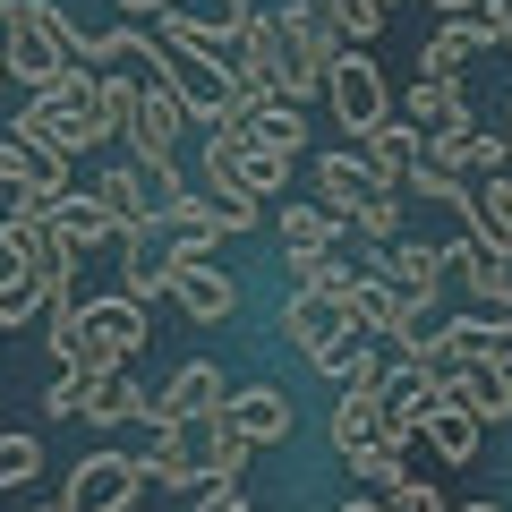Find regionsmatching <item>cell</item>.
<instances>
[{"instance_id":"6da1fadb","label":"cell","mask_w":512,"mask_h":512,"mask_svg":"<svg viewBox=\"0 0 512 512\" xmlns=\"http://www.w3.org/2000/svg\"><path fill=\"white\" fill-rule=\"evenodd\" d=\"M9 137H18L26 154H52V163H77V154L111 146V120H103V77L94 69H60L43 94H26V111L9 120Z\"/></svg>"},{"instance_id":"7a4b0ae2","label":"cell","mask_w":512,"mask_h":512,"mask_svg":"<svg viewBox=\"0 0 512 512\" xmlns=\"http://www.w3.org/2000/svg\"><path fill=\"white\" fill-rule=\"evenodd\" d=\"M69 60H77V18L60 0H18L9 26H0V77H18L26 94H43Z\"/></svg>"},{"instance_id":"3957f363","label":"cell","mask_w":512,"mask_h":512,"mask_svg":"<svg viewBox=\"0 0 512 512\" xmlns=\"http://www.w3.org/2000/svg\"><path fill=\"white\" fill-rule=\"evenodd\" d=\"M274 35H282V103L299 111V103L325 94V69L350 52V43L333 35V18L316 9V0H282V9H274Z\"/></svg>"},{"instance_id":"277c9868","label":"cell","mask_w":512,"mask_h":512,"mask_svg":"<svg viewBox=\"0 0 512 512\" xmlns=\"http://www.w3.org/2000/svg\"><path fill=\"white\" fill-rule=\"evenodd\" d=\"M146 325H154V316L137 308L128 291L77 299V350H69V367H77V376H111V367H128L137 350H146Z\"/></svg>"},{"instance_id":"5b68a950","label":"cell","mask_w":512,"mask_h":512,"mask_svg":"<svg viewBox=\"0 0 512 512\" xmlns=\"http://www.w3.org/2000/svg\"><path fill=\"white\" fill-rule=\"evenodd\" d=\"M222 393H231V376H222L214 359H188V367H171L163 384H146L137 427H146V436H163V427H197V419L222 410Z\"/></svg>"},{"instance_id":"8992f818","label":"cell","mask_w":512,"mask_h":512,"mask_svg":"<svg viewBox=\"0 0 512 512\" xmlns=\"http://www.w3.org/2000/svg\"><path fill=\"white\" fill-rule=\"evenodd\" d=\"M180 188H188L180 171H163V163H137V154H120L111 171H94V180H86V197L103 205V214L120 222V231H137V222H154L171 197H180Z\"/></svg>"},{"instance_id":"52a82bcc","label":"cell","mask_w":512,"mask_h":512,"mask_svg":"<svg viewBox=\"0 0 512 512\" xmlns=\"http://www.w3.org/2000/svg\"><path fill=\"white\" fill-rule=\"evenodd\" d=\"M137 163H163V171H180V137H188V111H180V94H163L146 77V86L128 94V111H120V128H111Z\"/></svg>"},{"instance_id":"ba28073f","label":"cell","mask_w":512,"mask_h":512,"mask_svg":"<svg viewBox=\"0 0 512 512\" xmlns=\"http://www.w3.org/2000/svg\"><path fill=\"white\" fill-rule=\"evenodd\" d=\"M282 342H291V350H308V359H316V376H325V367L342 359L350 342H367V333H359V316H350L342 299L291 291V308H282Z\"/></svg>"},{"instance_id":"9c48e42d","label":"cell","mask_w":512,"mask_h":512,"mask_svg":"<svg viewBox=\"0 0 512 512\" xmlns=\"http://www.w3.org/2000/svg\"><path fill=\"white\" fill-rule=\"evenodd\" d=\"M137 495H146L137 453H86L69 470V487H60V504L69 512H137Z\"/></svg>"},{"instance_id":"30bf717a","label":"cell","mask_w":512,"mask_h":512,"mask_svg":"<svg viewBox=\"0 0 512 512\" xmlns=\"http://www.w3.org/2000/svg\"><path fill=\"white\" fill-rule=\"evenodd\" d=\"M325 94H333V120L350 128V137H367L376 120H393V94H384V69L367 52H342L325 69Z\"/></svg>"},{"instance_id":"8fae6325","label":"cell","mask_w":512,"mask_h":512,"mask_svg":"<svg viewBox=\"0 0 512 512\" xmlns=\"http://www.w3.org/2000/svg\"><path fill=\"white\" fill-rule=\"evenodd\" d=\"M222 427H231L248 453H274V444L291 436V393H282L274 376L265 384H231V393H222Z\"/></svg>"},{"instance_id":"7c38bea8","label":"cell","mask_w":512,"mask_h":512,"mask_svg":"<svg viewBox=\"0 0 512 512\" xmlns=\"http://www.w3.org/2000/svg\"><path fill=\"white\" fill-rule=\"evenodd\" d=\"M384 291L402 299L410 316H436V291H444V248H427V239H393L384 248Z\"/></svg>"},{"instance_id":"4fadbf2b","label":"cell","mask_w":512,"mask_h":512,"mask_svg":"<svg viewBox=\"0 0 512 512\" xmlns=\"http://www.w3.org/2000/svg\"><path fill=\"white\" fill-rule=\"evenodd\" d=\"M248 18H256L248 0H163V9H154V35H180V43L222 52V43H231Z\"/></svg>"},{"instance_id":"5bb4252c","label":"cell","mask_w":512,"mask_h":512,"mask_svg":"<svg viewBox=\"0 0 512 512\" xmlns=\"http://www.w3.org/2000/svg\"><path fill=\"white\" fill-rule=\"evenodd\" d=\"M444 410H461L470 427H504L512 419V376L487 359H461L453 376H444Z\"/></svg>"},{"instance_id":"9a60e30c","label":"cell","mask_w":512,"mask_h":512,"mask_svg":"<svg viewBox=\"0 0 512 512\" xmlns=\"http://www.w3.org/2000/svg\"><path fill=\"white\" fill-rule=\"evenodd\" d=\"M154 231H163L171 256H188V265H205V248H222V239H231V231H222V214L197 197V188H180V197L154 214Z\"/></svg>"},{"instance_id":"2e32d148","label":"cell","mask_w":512,"mask_h":512,"mask_svg":"<svg viewBox=\"0 0 512 512\" xmlns=\"http://www.w3.org/2000/svg\"><path fill=\"white\" fill-rule=\"evenodd\" d=\"M120 265H128L120 291L146 308V299H163V291H171V265H180V256H171V239L154 231V222H137V231H120Z\"/></svg>"},{"instance_id":"e0dca14e","label":"cell","mask_w":512,"mask_h":512,"mask_svg":"<svg viewBox=\"0 0 512 512\" xmlns=\"http://www.w3.org/2000/svg\"><path fill=\"white\" fill-rule=\"evenodd\" d=\"M367 197H376V171H367L359 154H333V146L316 154V205H325L342 231L359 222V205H367Z\"/></svg>"},{"instance_id":"ac0fdd59","label":"cell","mask_w":512,"mask_h":512,"mask_svg":"<svg viewBox=\"0 0 512 512\" xmlns=\"http://www.w3.org/2000/svg\"><path fill=\"white\" fill-rule=\"evenodd\" d=\"M171 299H180L197 325H231L239 316V282L222 274V265H188V256L171 265Z\"/></svg>"},{"instance_id":"d6986e66","label":"cell","mask_w":512,"mask_h":512,"mask_svg":"<svg viewBox=\"0 0 512 512\" xmlns=\"http://www.w3.org/2000/svg\"><path fill=\"white\" fill-rule=\"evenodd\" d=\"M436 410H444V384L436 376H419V367H384V427H393V436L419 444V427L436 419Z\"/></svg>"},{"instance_id":"ffe728a7","label":"cell","mask_w":512,"mask_h":512,"mask_svg":"<svg viewBox=\"0 0 512 512\" xmlns=\"http://www.w3.org/2000/svg\"><path fill=\"white\" fill-rule=\"evenodd\" d=\"M359 163L376 171V188H402L410 171H419V128H410L402 111H393V120H376V128L359 137Z\"/></svg>"},{"instance_id":"44dd1931","label":"cell","mask_w":512,"mask_h":512,"mask_svg":"<svg viewBox=\"0 0 512 512\" xmlns=\"http://www.w3.org/2000/svg\"><path fill=\"white\" fill-rule=\"evenodd\" d=\"M43 222H52V239H69L77 256H86V248H103V239H120V222H111L103 205L86 197V188H60V197H52V214H43Z\"/></svg>"},{"instance_id":"7402d4cb","label":"cell","mask_w":512,"mask_h":512,"mask_svg":"<svg viewBox=\"0 0 512 512\" xmlns=\"http://www.w3.org/2000/svg\"><path fill=\"white\" fill-rule=\"evenodd\" d=\"M248 146L299 163V154H308V111H291V103H248Z\"/></svg>"},{"instance_id":"603a6c76","label":"cell","mask_w":512,"mask_h":512,"mask_svg":"<svg viewBox=\"0 0 512 512\" xmlns=\"http://www.w3.org/2000/svg\"><path fill=\"white\" fill-rule=\"evenodd\" d=\"M137 402H146V384L128 376V367H111V376H86V402H77V419H94V427H128V419H137Z\"/></svg>"},{"instance_id":"cb8c5ba5","label":"cell","mask_w":512,"mask_h":512,"mask_svg":"<svg viewBox=\"0 0 512 512\" xmlns=\"http://www.w3.org/2000/svg\"><path fill=\"white\" fill-rule=\"evenodd\" d=\"M274 231H282V256H325V248H342V222H333L325 205H282Z\"/></svg>"},{"instance_id":"d4e9b609","label":"cell","mask_w":512,"mask_h":512,"mask_svg":"<svg viewBox=\"0 0 512 512\" xmlns=\"http://www.w3.org/2000/svg\"><path fill=\"white\" fill-rule=\"evenodd\" d=\"M384 436V393H333V453H359V444Z\"/></svg>"},{"instance_id":"484cf974","label":"cell","mask_w":512,"mask_h":512,"mask_svg":"<svg viewBox=\"0 0 512 512\" xmlns=\"http://www.w3.org/2000/svg\"><path fill=\"white\" fill-rule=\"evenodd\" d=\"M137 470H146V487H180V495H197V461H188L180 427H163V436H146V453H137Z\"/></svg>"},{"instance_id":"4316f807","label":"cell","mask_w":512,"mask_h":512,"mask_svg":"<svg viewBox=\"0 0 512 512\" xmlns=\"http://www.w3.org/2000/svg\"><path fill=\"white\" fill-rule=\"evenodd\" d=\"M350 470H359L376 495H393V487L410 478V436H393V427H384L376 444H359V453H350Z\"/></svg>"},{"instance_id":"83f0119b","label":"cell","mask_w":512,"mask_h":512,"mask_svg":"<svg viewBox=\"0 0 512 512\" xmlns=\"http://www.w3.org/2000/svg\"><path fill=\"white\" fill-rule=\"evenodd\" d=\"M470 52H478L470 18H444L436 35H427V77H436V86H461V69H470Z\"/></svg>"},{"instance_id":"f1b7e54d","label":"cell","mask_w":512,"mask_h":512,"mask_svg":"<svg viewBox=\"0 0 512 512\" xmlns=\"http://www.w3.org/2000/svg\"><path fill=\"white\" fill-rule=\"evenodd\" d=\"M402 120L419 128H453V120H470V103H461V86H436V77H419V86H410V103H402Z\"/></svg>"},{"instance_id":"f546056e","label":"cell","mask_w":512,"mask_h":512,"mask_svg":"<svg viewBox=\"0 0 512 512\" xmlns=\"http://www.w3.org/2000/svg\"><path fill=\"white\" fill-rule=\"evenodd\" d=\"M282 265H291V282H299V291H316V299H342L350 282H359V265H350L342 248H325V256H282Z\"/></svg>"},{"instance_id":"4dcf8cb0","label":"cell","mask_w":512,"mask_h":512,"mask_svg":"<svg viewBox=\"0 0 512 512\" xmlns=\"http://www.w3.org/2000/svg\"><path fill=\"white\" fill-rule=\"evenodd\" d=\"M316 9L333 18V35H342L350 52H359V43H376V35H384V18H393L384 0H316Z\"/></svg>"},{"instance_id":"1f68e13d","label":"cell","mask_w":512,"mask_h":512,"mask_svg":"<svg viewBox=\"0 0 512 512\" xmlns=\"http://www.w3.org/2000/svg\"><path fill=\"white\" fill-rule=\"evenodd\" d=\"M419 436H427V453H436V461H478V436H487V427H470L461 410H436Z\"/></svg>"},{"instance_id":"d6a6232c","label":"cell","mask_w":512,"mask_h":512,"mask_svg":"<svg viewBox=\"0 0 512 512\" xmlns=\"http://www.w3.org/2000/svg\"><path fill=\"white\" fill-rule=\"evenodd\" d=\"M325 376L342 384V393H384V350H376V342H350L342 359L325 367Z\"/></svg>"},{"instance_id":"836d02e7","label":"cell","mask_w":512,"mask_h":512,"mask_svg":"<svg viewBox=\"0 0 512 512\" xmlns=\"http://www.w3.org/2000/svg\"><path fill=\"white\" fill-rule=\"evenodd\" d=\"M350 231H359L367 248H393V239H402V188H376V197L359 205V222H350Z\"/></svg>"},{"instance_id":"e575fe53","label":"cell","mask_w":512,"mask_h":512,"mask_svg":"<svg viewBox=\"0 0 512 512\" xmlns=\"http://www.w3.org/2000/svg\"><path fill=\"white\" fill-rule=\"evenodd\" d=\"M197 197L222 214V231H256V222H265V205H248L231 180H214V171H197Z\"/></svg>"},{"instance_id":"d590c367","label":"cell","mask_w":512,"mask_h":512,"mask_svg":"<svg viewBox=\"0 0 512 512\" xmlns=\"http://www.w3.org/2000/svg\"><path fill=\"white\" fill-rule=\"evenodd\" d=\"M26 316H43V282H35V274H9V265H0V333L26 325Z\"/></svg>"},{"instance_id":"8d00e7d4","label":"cell","mask_w":512,"mask_h":512,"mask_svg":"<svg viewBox=\"0 0 512 512\" xmlns=\"http://www.w3.org/2000/svg\"><path fill=\"white\" fill-rule=\"evenodd\" d=\"M43 470V444L35 436H0V487H26Z\"/></svg>"},{"instance_id":"74e56055","label":"cell","mask_w":512,"mask_h":512,"mask_svg":"<svg viewBox=\"0 0 512 512\" xmlns=\"http://www.w3.org/2000/svg\"><path fill=\"white\" fill-rule=\"evenodd\" d=\"M470 35L495 43V52H512V0H478V9H470Z\"/></svg>"},{"instance_id":"f35d334b","label":"cell","mask_w":512,"mask_h":512,"mask_svg":"<svg viewBox=\"0 0 512 512\" xmlns=\"http://www.w3.org/2000/svg\"><path fill=\"white\" fill-rule=\"evenodd\" d=\"M77 402H86V376H77V367H52V384H43V410H52V419H69Z\"/></svg>"},{"instance_id":"ab89813d","label":"cell","mask_w":512,"mask_h":512,"mask_svg":"<svg viewBox=\"0 0 512 512\" xmlns=\"http://www.w3.org/2000/svg\"><path fill=\"white\" fill-rule=\"evenodd\" d=\"M197 512H248V495H239V487H205Z\"/></svg>"},{"instance_id":"60d3db41","label":"cell","mask_w":512,"mask_h":512,"mask_svg":"<svg viewBox=\"0 0 512 512\" xmlns=\"http://www.w3.org/2000/svg\"><path fill=\"white\" fill-rule=\"evenodd\" d=\"M495 308H512V248H504V265H495Z\"/></svg>"},{"instance_id":"b9f144b4","label":"cell","mask_w":512,"mask_h":512,"mask_svg":"<svg viewBox=\"0 0 512 512\" xmlns=\"http://www.w3.org/2000/svg\"><path fill=\"white\" fill-rule=\"evenodd\" d=\"M436 9H444V18H470V9H478V0H436Z\"/></svg>"},{"instance_id":"7bdbcfd3","label":"cell","mask_w":512,"mask_h":512,"mask_svg":"<svg viewBox=\"0 0 512 512\" xmlns=\"http://www.w3.org/2000/svg\"><path fill=\"white\" fill-rule=\"evenodd\" d=\"M495 137H504V146H512V103H504V128H495Z\"/></svg>"},{"instance_id":"ee69618b","label":"cell","mask_w":512,"mask_h":512,"mask_svg":"<svg viewBox=\"0 0 512 512\" xmlns=\"http://www.w3.org/2000/svg\"><path fill=\"white\" fill-rule=\"evenodd\" d=\"M453 512H504V504H453Z\"/></svg>"},{"instance_id":"f6af8a7d","label":"cell","mask_w":512,"mask_h":512,"mask_svg":"<svg viewBox=\"0 0 512 512\" xmlns=\"http://www.w3.org/2000/svg\"><path fill=\"white\" fill-rule=\"evenodd\" d=\"M9 9H18V0H0V26H9Z\"/></svg>"},{"instance_id":"bcb514c9","label":"cell","mask_w":512,"mask_h":512,"mask_svg":"<svg viewBox=\"0 0 512 512\" xmlns=\"http://www.w3.org/2000/svg\"><path fill=\"white\" fill-rule=\"evenodd\" d=\"M43 512H69V504H43Z\"/></svg>"},{"instance_id":"7dc6e473","label":"cell","mask_w":512,"mask_h":512,"mask_svg":"<svg viewBox=\"0 0 512 512\" xmlns=\"http://www.w3.org/2000/svg\"><path fill=\"white\" fill-rule=\"evenodd\" d=\"M384 9H393V0H384Z\"/></svg>"}]
</instances>
